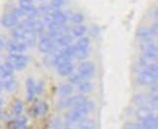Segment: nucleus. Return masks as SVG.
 I'll return each instance as SVG.
<instances>
[{"label":"nucleus","instance_id":"1","mask_svg":"<svg viewBox=\"0 0 158 129\" xmlns=\"http://www.w3.org/2000/svg\"><path fill=\"white\" fill-rule=\"evenodd\" d=\"M94 107L95 105L92 100H85L79 105L72 107V109L66 113L65 116L71 122H79L88 113L93 111Z\"/></svg>","mask_w":158,"mask_h":129},{"label":"nucleus","instance_id":"2","mask_svg":"<svg viewBox=\"0 0 158 129\" xmlns=\"http://www.w3.org/2000/svg\"><path fill=\"white\" fill-rule=\"evenodd\" d=\"M158 78V64L154 63L149 65L143 72L139 73L138 77V81L141 84L149 85L152 84Z\"/></svg>","mask_w":158,"mask_h":129},{"label":"nucleus","instance_id":"3","mask_svg":"<svg viewBox=\"0 0 158 129\" xmlns=\"http://www.w3.org/2000/svg\"><path fill=\"white\" fill-rule=\"evenodd\" d=\"M57 45H58L57 42L53 40L48 34H46L40 38L37 47H38V50L42 53H49L54 52L55 49L57 48Z\"/></svg>","mask_w":158,"mask_h":129},{"label":"nucleus","instance_id":"4","mask_svg":"<svg viewBox=\"0 0 158 129\" xmlns=\"http://www.w3.org/2000/svg\"><path fill=\"white\" fill-rule=\"evenodd\" d=\"M8 61L14 65L16 70H23L28 63V59L26 55L22 53H10L8 55Z\"/></svg>","mask_w":158,"mask_h":129},{"label":"nucleus","instance_id":"5","mask_svg":"<svg viewBox=\"0 0 158 129\" xmlns=\"http://www.w3.org/2000/svg\"><path fill=\"white\" fill-rule=\"evenodd\" d=\"M19 6L27 18H35L39 13V9L35 7L32 0H19Z\"/></svg>","mask_w":158,"mask_h":129},{"label":"nucleus","instance_id":"6","mask_svg":"<svg viewBox=\"0 0 158 129\" xmlns=\"http://www.w3.org/2000/svg\"><path fill=\"white\" fill-rule=\"evenodd\" d=\"M6 48L10 53H23L27 50V45L23 40H12Z\"/></svg>","mask_w":158,"mask_h":129},{"label":"nucleus","instance_id":"7","mask_svg":"<svg viewBox=\"0 0 158 129\" xmlns=\"http://www.w3.org/2000/svg\"><path fill=\"white\" fill-rule=\"evenodd\" d=\"M78 73L85 79H90L95 73V66L91 61H83L78 66Z\"/></svg>","mask_w":158,"mask_h":129},{"label":"nucleus","instance_id":"8","mask_svg":"<svg viewBox=\"0 0 158 129\" xmlns=\"http://www.w3.org/2000/svg\"><path fill=\"white\" fill-rule=\"evenodd\" d=\"M85 100V97L81 94H78L75 96H71L66 98V99L63 100V101H60L59 102V106L62 107V108H66V107H75L79 104H81L82 102H84Z\"/></svg>","mask_w":158,"mask_h":129},{"label":"nucleus","instance_id":"9","mask_svg":"<svg viewBox=\"0 0 158 129\" xmlns=\"http://www.w3.org/2000/svg\"><path fill=\"white\" fill-rule=\"evenodd\" d=\"M1 24L6 28H14L19 24V18H18L13 12L5 14L1 18Z\"/></svg>","mask_w":158,"mask_h":129},{"label":"nucleus","instance_id":"10","mask_svg":"<svg viewBox=\"0 0 158 129\" xmlns=\"http://www.w3.org/2000/svg\"><path fill=\"white\" fill-rule=\"evenodd\" d=\"M26 85H27V99L28 101H31L34 98L35 94L37 93V84H36L32 78H27Z\"/></svg>","mask_w":158,"mask_h":129},{"label":"nucleus","instance_id":"11","mask_svg":"<svg viewBox=\"0 0 158 129\" xmlns=\"http://www.w3.org/2000/svg\"><path fill=\"white\" fill-rule=\"evenodd\" d=\"M15 67L12 64L10 61H7L5 64H2L1 67H0V73H1V79L2 80H7L12 78V75H13Z\"/></svg>","mask_w":158,"mask_h":129},{"label":"nucleus","instance_id":"12","mask_svg":"<svg viewBox=\"0 0 158 129\" xmlns=\"http://www.w3.org/2000/svg\"><path fill=\"white\" fill-rule=\"evenodd\" d=\"M158 59V53H143L141 57V63L143 66H149L156 63Z\"/></svg>","mask_w":158,"mask_h":129},{"label":"nucleus","instance_id":"13","mask_svg":"<svg viewBox=\"0 0 158 129\" xmlns=\"http://www.w3.org/2000/svg\"><path fill=\"white\" fill-rule=\"evenodd\" d=\"M57 70L60 76H69L70 74L73 72L74 66L69 60V61H66V62L57 66Z\"/></svg>","mask_w":158,"mask_h":129},{"label":"nucleus","instance_id":"14","mask_svg":"<svg viewBox=\"0 0 158 129\" xmlns=\"http://www.w3.org/2000/svg\"><path fill=\"white\" fill-rule=\"evenodd\" d=\"M36 35L35 32L31 29H28L26 27V31H25V35H23V42H26V44L27 45V47H33L36 43Z\"/></svg>","mask_w":158,"mask_h":129},{"label":"nucleus","instance_id":"15","mask_svg":"<svg viewBox=\"0 0 158 129\" xmlns=\"http://www.w3.org/2000/svg\"><path fill=\"white\" fill-rule=\"evenodd\" d=\"M54 22H56L57 23H59L60 25L64 26L66 22H68V15H66L64 12L60 11V10H56L54 12V14L52 15Z\"/></svg>","mask_w":158,"mask_h":129},{"label":"nucleus","instance_id":"16","mask_svg":"<svg viewBox=\"0 0 158 129\" xmlns=\"http://www.w3.org/2000/svg\"><path fill=\"white\" fill-rule=\"evenodd\" d=\"M152 115V110H151L150 107L148 106H139L138 109H137V112H136V115L137 118L143 120L144 119L148 118Z\"/></svg>","mask_w":158,"mask_h":129},{"label":"nucleus","instance_id":"17","mask_svg":"<svg viewBox=\"0 0 158 129\" xmlns=\"http://www.w3.org/2000/svg\"><path fill=\"white\" fill-rule=\"evenodd\" d=\"M144 129H158V120L157 118L151 115L148 118L144 119L142 122Z\"/></svg>","mask_w":158,"mask_h":129},{"label":"nucleus","instance_id":"18","mask_svg":"<svg viewBox=\"0 0 158 129\" xmlns=\"http://www.w3.org/2000/svg\"><path fill=\"white\" fill-rule=\"evenodd\" d=\"M26 27L23 23H19L12 30V36L15 40H23V35H25Z\"/></svg>","mask_w":158,"mask_h":129},{"label":"nucleus","instance_id":"19","mask_svg":"<svg viewBox=\"0 0 158 129\" xmlns=\"http://www.w3.org/2000/svg\"><path fill=\"white\" fill-rule=\"evenodd\" d=\"M76 52H77L76 45H69V46L64 47L63 50L60 51V53H63L64 57H65L69 60H70L72 57H76Z\"/></svg>","mask_w":158,"mask_h":129},{"label":"nucleus","instance_id":"20","mask_svg":"<svg viewBox=\"0 0 158 129\" xmlns=\"http://www.w3.org/2000/svg\"><path fill=\"white\" fill-rule=\"evenodd\" d=\"M87 32V27L84 24H76V25L71 29V34L76 38H81L84 37L85 33Z\"/></svg>","mask_w":158,"mask_h":129},{"label":"nucleus","instance_id":"21","mask_svg":"<svg viewBox=\"0 0 158 129\" xmlns=\"http://www.w3.org/2000/svg\"><path fill=\"white\" fill-rule=\"evenodd\" d=\"M72 92H73V87H72L71 84H64L63 85H60L58 90L59 95L62 97L69 96L72 93Z\"/></svg>","mask_w":158,"mask_h":129},{"label":"nucleus","instance_id":"22","mask_svg":"<svg viewBox=\"0 0 158 129\" xmlns=\"http://www.w3.org/2000/svg\"><path fill=\"white\" fill-rule=\"evenodd\" d=\"M44 25H45L44 22L34 18L32 26H31V30H33L36 35H41L44 32Z\"/></svg>","mask_w":158,"mask_h":129},{"label":"nucleus","instance_id":"23","mask_svg":"<svg viewBox=\"0 0 158 129\" xmlns=\"http://www.w3.org/2000/svg\"><path fill=\"white\" fill-rule=\"evenodd\" d=\"M17 87V82L16 80L13 79V78H10V79H7V80H2L1 82V88L6 89V90H14Z\"/></svg>","mask_w":158,"mask_h":129},{"label":"nucleus","instance_id":"24","mask_svg":"<svg viewBox=\"0 0 158 129\" xmlns=\"http://www.w3.org/2000/svg\"><path fill=\"white\" fill-rule=\"evenodd\" d=\"M72 38H73V36L72 35H69L68 33H64V35H62L58 39L57 41V44L60 47H66V46H69L71 45V42H72Z\"/></svg>","mask_w":158,"mask_h":129},{"label":"nucleus","instance_id":"25","mask_svg":"<svg viewBox=\"0 0 158 129\" xmlns=\"http://www.w3.org/2000/svg\"><path fill=\"white\" fill-rule=\"evenodd\" d=\"M142 50L143 53H158V47L152 42H144L142 45Z\"/></svg>","mask_w":158,"mask_h":129},{"label":"nucleus","instance_id":"26","mask_svg":"<svg viewBox=\"0 0 158 129\" xmlns=\"http://www.w3.org/2000/svg\"><path fill=\"white\" fill-rule=\"evenodd\" d=\"M78 127L80 129H95V121L89 119H82L78 122Z\"/></svg>","mask_w":158,"mask_h":129},{"label":"nucleus","instance_id":"27","mask_svg":"<svg viewBox=\"0 0 158 129\" xmlns=\"http://www.w3.org/2000/svg\"><path fill=\"white\" fill-rule=\"evenodd\" d=\"M77 50H89L90 47V39L88 37H81L76 43Z\"/></svg>","mask_w":158,"mask_h":129},{"label":"nucleus","instance_id":"28","mask_svg":"<svg viewBox=\"0 0 158 129\" xmlns=\"http://www.w3.org/2000/svg\"><path fill=\"white\" fill-rule=\"evenodd\" d=\"M151 34H153L152 30H150L148 28H145V27L139 28L138 30V33H137L138 37L142 40H148L151 37Z\"/></svg>","mask_w":158,"mask_h":129},{"label":"nucleus","instance_id":"29","mask_svg":"<svg viewBox=\"0 0 158 129\" xmlns=\"http://www.w3.org/2000/svg\"><path fill=\"white\" fill-rule=\"evenodd\" d=\"M47 110H48V106H47L46 102H44V101H39L34 107L35 115H44V114H46Z\"/></svg>","mask_w":158,"mask_h":129},{"label":"nucleus","instance_id":"30","mask_svg":"<svg viewBox=\"0 0 158 129\" xmlns=\"http://www.w3.org/2000/svg\"><path fill=\"white\" fill-rule=\"evenodd\" d=\"M77 88H78V90L80 92H82V93H86V92H89V91L92 90L93 84L90 82L86 81V80H84L83 82H81L79 84H77Z\"/></svg>","mask_w":158,"mask_h":129},{"label":"nucleus","instance_id":"31","mask_svg":"<svg viewBox=\"0 0 158 129\" xmlns=\"http://www.w3.org/2000/svg\"><path fill=\"white\" fill-rule=\"evenodd\" d=\"M23 103L22 100H17L14 103V106H13V113L16 115H21V114L23 113Z\"/></svg>","mask_w":158,"mask_h":129},{"label":"nucleus","instance_id":"32","mask_svg":"<svg viewBox=\"0 0 158 129\" xmlns=\"http://www.w3.org/2000/svg\"><path fill=\"white\" fill-rule=\"evenodd\" d=\"M85 21V17L81 13H74L71 16V22L74 24H82Z\"/></svg>","mask_w":158,"mask_h":129},{"label":"nucleus","instance_id":"33","mask_svg":"<svg viewBox=\"0 0 158 129\" xmlns=\"http://www.w3.org/2000/svg\"><path fill=\"white\" fill-rule=\"evenodd\" d=\"M84 78L80 75V74H75V75H72V76H70V78H69V82L72 84H79L81 82H83L84 81Z\"/></svg>","mask_w":158,"mask_h":129},{"label":"nucleus","instance_id":"34","mask_svg":"<svg viewBox=\"0 0 158 129\" xmlns=\"http://www.w3.org/2000/svg\"><path fill=\"white\" fill-rule=\"evenodd\" d=\"M148 100V97L144 96L143 94H139V95H137L135 98H134V103L137 104V105H139V106H143L144 103L147 102Z\"/></svg>","mask_w":158,"mask_h":129},{"label":"nucleus","instance_id":"35","mask_svg":"<svg viewBox=\"0 0 158 129\" xmlns=\"http://www.w3.org/2000/svg\"><path fill=\"white\" fill-rule=\"evenodd\" d=\"M89 55V51L88 50H77L76 52V57L78 59L80 60H84L88 57Z\"/></svg>","mask_w":158,"mask_h":129},{"label":"nucleus","instance_id":"36","mask_svg":"<svg viewBox=\"0 0 158 129\" xmlns=\"http://www.w3.org/2000/svg\"><path fill=\"white\" fill-rule=\"evenodd\" d=\"M64 0H51V5L56 10H58L62 7V6L64 5Z\"/></svg>","mask_w":158,"mask_h":129},{"label":"nucleus","instance_id":"37","mask_svg":"<svg viewBox=\"0 0 158 129\" xmlns=\"http://www.w3.org/2000/svg\"><path fill=\"white\" fill-rule=\"evenodd\" d=\"M124 129H144V127L143 126V124L139 123H127Z\"/></svg>","mask_w":158,"mask_h":129},{"label":"nucleus","instance_id":"38","mask_svg":"<svg viewBox=\"0 0 158 129\" xmlns=\"http://www.w3.org/2000/svg\"><path fill=\"white\" fill-rule=\"evenodd\" d=\"M27 119L25 115H20L16 119L15 123H17V124H27Z\"/></svg>","mask_w":158,"mask_h":129},{"label":"nucleus","instance_id":"39","mask_svg":"<svg viewBox=\"0 0 158 129\" xmlns=\"http://www.w3.org/2000/svg\"><path fill=\"white\" fill-rule=\"evenodd\" d=\"M151 91L152 92H158V78L156 81L151 84Z\"/></svg>","mask_w":158,"mask_h":129},{"label":"nucleus","instance_id":"40","mask_svg":"<svg viewBox=\"0 0 158 129\" xmlns=\"http://www.w3.org/2000/svg\"><path fill=\"white\" fill-rule=\"evenodd\" d=\"M14 129H27V124H17L14 121Z\"/></svg>","mask_w":158,"mask_h":129},{"label":"nucleus","instance_id":"41","mask_svg":"<svg viewBox=\"0 0 158 129\" xmlns=\"http://www.w3.org/2000/svg\"><path fill=\"white\" fill-rule=\"evenodd\" d=\"M151 30H152V33L157 35L158 36V22H156L154 25L152 26V28H151Z\"/></svg>","mask_w":158,"mask_h":129},{"label":"nucleus","instance_id":"42","mask_svg":"<svg viewBox=\"0 0 158 129\" xmlns=\"http://www.w3.org/2000/svg\"><path fill=\"white\" fill-rule=\"evenodd\" d=\"M0 45H1V49H4L5 47H7V45H6V43H4V39H3V37L1 38V41H0Z\"/></svg>","mask_w":158,"mask_h":129},{"label":"nucleus","instance_id":"43","mask_svg":"<svg viewBox=\"0 0 158 129\" xmlns=\"http://www.w3.org/2000/svg\"><path fill=\"white\" fill-rule=\"evenodd\" d=\"M56 129H69L68 127H64V126H58Z\"/></svg>","mask_w":158,"mask_h":129},{"label":"nucleus","instance_id":"44","mask_svg":"<svg viewBox=\"0 0 158 129\" xmlns=\"http://www.w3.org/2000/svg\"><path fill=\"white\" fill-rule=\"evenodd\" d=\"M3 104H4V99L1 98V106H3Z\"/></svg>","mask_w":158,"mask_h":129},{"label":"nucleus","instance_id":"45","mask_svg":"<svg viewBox=\"0 0 158 129\" xmlns=\"http://www.w3.org/2000/svg\"><path fill=\"white\" fill-rule=\"evenodd\" d=\"M39 1H43V0H39Z\"/></svg>","mask_w":158,"mask_h":129},{"label":"nucleus","instance_id":"46","mask_svg":"<svg viewBox=\"0 0 158 129\" xmlns=\"http://www.w3.org/2000/svg\"><path fill=\"white\" fill-rule=\"evenodd\" d=\"M157 120H158V116H157Z\"/></svg>","mask_w":158,"mask_h":129},{"label":"nucleus","instance_id":"47","mask_svg":"<svg viewBox=\"0 0 158 129\" xmlns=\"http://www.w3.org/2000/svg\"><path fill=\"white\" fill-rule=\"evenodd\" d=\"M157 15H158V14H157Z\"/></svg>","mask_w":158,"mask_h":129}]
</instances>
